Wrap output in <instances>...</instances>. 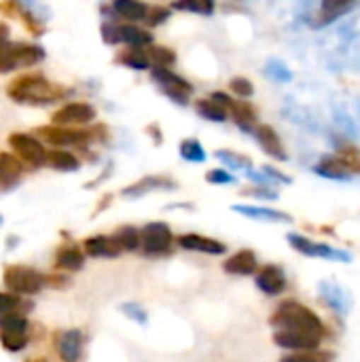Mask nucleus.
Returning a JSON list of instances; mask_svg holds the SVG:
<instances>
[{
  "instance_id": "42",
  "label": "nucleus",
  "mask_w": 360,
  "mask_h": 362,
  "mask_svg": "<svg viewBox=\"0 0 360 362\" xmlns=\"http://www.w3.org/2000/svg\"><path fill=\"white\" fill-rule=\"evenodd\" d=\"M0 344L8 352H21L28 346V335H0Z\"/></svg>"
},
{
  "instance_id": "8",
  "label": "nucleus",
  "mask_w": 360,
  "mask_h": 362,
  "mask_svg": "<svg viewBox=\"0 0 360 362\" xmlns=\"http://www.w3.org/2000/svg\"><path fill=\"white\" fill-rule=\"evenodd\" d=\"M8 146L13 148L15 157L25 161L28 165L38 168V165L47 163V148L42 146L40 140H36L30 134H19V132L11 134L8 136Z\"/></svg>"
},
{
  "instance_id": "48",
  "label": "nucleus",
  "mask_w": 360,
  "mask_h": 362,
  "mask_svg": "<svg viewBox=\"0 0 360 362\" xmlns=\"http://www.w3.org/2000/svg\"><path fill=\"white\" fill-rule=\"evenodd\" d=\"M210 100H212V102H216L219 106H223L225 110H229V106L233 104V100H231L227 93H223V91H214V93L210 95Z\"/></svg>"
},
{
  "instance_id": "12",
  "label": "nucleus",
  "mask_w": 360,
  "mask_h": 362,
  "mask_svg": "<svg viewBox=\"0 0 360 362\" xmlns=\"http://www.w3.org/2000/svg\"><path fill=\"white\" fill-rule=\"evenodd\" d=\"M255 284H257V288L261 293H265L269 297H276V295H282L286 291V274L278 265H265L257 274Z\"/></svg>"
},
{
  "instance_id": "23",
  "label": "nucleus",
  "mask_w": 360,
  "mask_h": 362,
  "mask_svg": "<svg viewBox=\"0 0 360 362\" xmlns=\"http://www.w3.org/2000/svg\"><path fill=\"white\" fill-rule=\"evenodd\" d=\"M314 172L323 178H329V180H350L352 174L344 168V163L335 157V155H329V157H323L316 165H314Z\"/></svg>"
},
{
  "instance_id": "39",
  "label": "nucleus",
  "mask_w": 360,
  "mask_h": 362,
  "mask_svg": "<svg viewBox=\"0 0 360 362\" xmlns=\"http://www.w3.org/2000/svg\"><path fill=\"white\" fill-rule=\"evenodd\" d=\"M331 361H333V354H331V352L314 350V352H295V354H289V356H284L280 362H331Z\"/></svg>"
},
{
  "instance_id": "4",
  "label": "nucleus",
  "mask_w": 360,
  "mask_h": 362,
  "mask_svg": "<svg viewBox=\"0 0 360 362\" xmlns=\"http://www.w3.org/2000/svg\"><path fill=\"white\" fill-rule=\"evenodd\" d=\"M45 59V49L28 42H6L0 47V72H13L23 66H34Z\"/></svg>"
},
{
  "instance_id": "19",
  "label": "nucleus",
  "mask_w": 360,
  "mask_h": 362,
  "mask_svg": "<svg viewBox=\"0 0 360 362\" xmlns=\"http://www.w3.org/2000/svg\"><path fill=\"white\" fill-rule=\"evenodd\" d=\"M233 212L255 218V221H265V223H293V216L282 212V210H274V208H261V206H233Z\"/></svg>"
},
{
  "instance_id": "40",
  "label": "nucleus",
  "mask_w": 360,
  "mask_h": 362,
  "mask_svg": "<svg viewBox=\"0 0 360 362\" xmlns=\"http://www.w3.org/2000/svg\"><path fill=\"white\" fill-rule=\"evenodd\" d=\"M129 320H134V322H138V325H149V314H146V310L142 308V305H138V303H123L121 308H119Z\"/></svg>"
},
{
  "instance_id": "14",
  "label": "nucleus",
  "mask_w": 360,
  "mask_h": 362,
  "mask_svg": "<svg viewBox=\"0 0 360 362\" xmlns=\"http://www.w3.org/2000/svg\"><path fill=\"white\" fill-rule=\"evenodd\" d=\"M178 246L185 248V250H193V252H204V255H225L227 246L214 238H206V235H199V233H185L178 238Z\"/></svg>"
},
{
  "instance_id": "17",
  "label": "nucleus",
  "mask_w": 360,
  "mask_h": 362,
  "mask_svg": "<svg viewBox=\"0 0 360 362\" xmlns=\"http://www.w3.org/2000/svg\"><path fill=\"white\" fill-rule=\"evenodd\" d=\"M83 250L91 259H117L121 255L119 244L115 242L112 235H93L87 238L83 244Z\"/></svg>"
},
{
  "instance_id": "25",
  "label": "nucleus",
  "mask_w": 360,
  "mask_h": 362,
  "mask_svg": "<svg viewBox=\"0 0 360 362\" xmlns=\"http://www.w3.org/2000/svg\"><path fill=\"white\" fill-rule=\"evenodd\" d=\"M117 38L119 42H127L129 47H144L153 42V34L149 30H142L138 25H117Z\"/></svg>"
},
{
  "instance_id": "46",
  "label": "nucleus",
  "mask_w": 360,
  "mask_h": 362,
  "mask_svg": "<svg viewBox=\"0 0 360 362\" xmlns=\"http://www.w3.org/2000/svg\"><path fill=\"white\" fill-rule=\"evenodd\" d=\"M242 193L250 197H259V199H278V193L272 191L269 187H252V189H244Z\"/></svg>"
},
{
  "instance_id": "1",
  "label": "nucleus",
  "mask_w": 360,
  "mask_h": 362,
  "mask_svg": "<svg viewBox=\"0 0 360 362\" xmlns=\"http://www.w3.org/2000/svg\"><path fill=\"white\" fill-rule=\"evenodd\" d=\"M272 327L284 333H297V335H308V337H325V322L316 312H312L308 305L299 301H284L276 308V312L269 318Z\"/></svg>"
},
{
  "instance_id": "32",
  "label": "nucleus",
  "mask_w": 360,
  "mask_h": 362,
  "mask_svg": "<svg viewBox=\"0 0 360 362\" xmlns=\"http://www.w3.org/2000/svg\"><path fill=\"white\" fill-rule=\"evenodd\" d=\"M115 242L119 244L121 252L127 250V252H134L140 248V231L136 227H121L115 235Z\"/></svg>"
},
{
  "instance_id": "15",
  "label": "nucleus",
  "mask_w": 360,
  "mask_h": 362,
  "mask_svg": "<svg viewBox=\"0 0 360 362\" xmlns=\"http://www.w3.org/2000/svg\"><path fill=\"white\" fill-rule=\"evenodd\" d=\"M252 134H255L259 146H261L269 157H274V159H278V161H286V159H289V155H286V151H284V146H282V140H280L278 132H276L272 125H257Z\"/></svg>"
},
{
  "instance_id": "9",
  "label": "nucleus",
  "mask_w": 360,
  "mask_h": 362,
  "mask_svg": "<svg viewBox=\"0 0 360 362\" xmlns=\"http://www.w3.org/2000/svg\"><path fill=\"white\" fill-rule=\"evenodd\" d=\"M95 108L87 102H68L59 110L53 112L51 121L57 127H72V125H87L95 119Z\"/></svg>"
},
{
  "instance_id": "2",
  "label": "nucleus",
  "mask_w": 360,
  "mask_h": 362,
  "mask_svg": "<svg viewBox=\"0 0 360 362\" xmlns=\"http://www.w3.org/2000/svg\"><path fill=\"white\" fill-rule=\"evenodd\" d=\"M6 93L17 104L42 106V104H51V102L62 100L66 95V89L47 81L40 74H23L8 85Z\"/></svg>"
},
{
  "instance_id": "45",
  "label": "nucleus",
  "mask_w": 360,
  "mask_h": 362,
  "mask_svg": "<svg viewBox=\"0 0 360 362\" xmlns=\"http://www.w3.org/2000/svg\"><path fill=\"white\" fill-rule=\"evenodd\" d=\"M261 174H263L269 182H284V185H291V182H293L291 176L282 174L280 170H276V168H272V165H263V168H261Z\"/></svg>"
},
{
  "instance_id": "5",
  "label": "nucleus",
  "mask_w": 360,
  "mask_h": 362,
  "mask_svg": "<svg viewBox=\"0 0 360 362\" xmlns=\"http://www.w3.org/2000/svg\"><path fill=\"white\" fill-rule=\"evenodd\" d=\"M151 76H153V81L159 85L161 93L168 95L172 102H176V104H180V106H187V104H189V98H191V93H193V85H191L187 78L178 76V74L172 72L170 68H153Z\"/></svg>"
},
{
  "instance_id": "30",
  "label": "nucleus",
  "mask_w": 360,
  "mask_h": 362,
  "mask_svg": "<svg viewBox=\"0 0 360 362\" xmlns=\"http://www.w3.org/2000/svg\"><path fill=\"white\" fill-rule=\"evenodd\" d=\"M344 168L354 176V174H360V148H356L354 144H342L337 148V155H335Z\"/></svg>"
},
{
  "instance_id": "34",
  "label": "nucleus",
  "mask_w": 360,
  "mask_h": 362,
  "mask_svg": "<svg viewBox=\"0 0 360 362\" xmlns=\"http://www.w3.org/2000/svg\"><path fill=\"white\" fill-rule=\"evenodd\" d=\"M180 157H182L185 161H191V163H204V161L208 159L204 146H202L197 140H193V138L180 142Z\"/></svg>"
},
{
  "instance_id": "16",
  "label": "nucleus",
  "mask_w": 360,
  "mask_h": 362,
  "mask_svg": "<svg viewBox=\"0 0 360 362\" xmlns=\"http://www.w3.org/2000/svg\"><path fill=\"white\" fill-rule=\"evenodd\" d=\"M320 341L323 339H318V337H308V335H297V333H284V331L274 333V344L278 348L291 350L293 354L295 352H314L320 348Z\"/></svg>"
},
{
  "instance_id": "18",
  "label": "nucleus",
  "mask_w": 360,
  "mask_h": 362,
  "mask_svg": "<svg viewBox=\"0 0 360 362\" xmlns=\"http://www.w3.org/2000/svg\"><path fill=\"white\" fill-rule=\"evenodd\" d=\"M257 265V255L252 250H238L223 263V269L231 276H252Z\"/></svg>"
},
{
  "instance_id": "44",
  "label": "nucleus",
  "mask_w": 360,
  "mask_h": 362,
  "mask_svg": "<svg viewBox=\"0 0 360 362\" xmlns=\"http://www.w3.org/2000/svg\"><path fill=\"white\" fill-rule=\"evenodd\" d=\"M206 180L212 182V185H233V182H236V176L229 174V172L223 170V168H214V170H210V172L206 174Z\"/></svg>"
},
{
  "instance_id": "26",
  "label": "nucleus",
  "mask_w": 360,
  "mask_h": 362,
  "mask_svg": "<svg viewBox=\"0 0 360 362\" xmlns=\"http://www.w3.org/2000/svg\"><path fill=\"white\" fill-rule=\"evenodd\" d=\"M112 11L117 17H123L129 21H142V19H146L149 6L144 2H134V0H117L112 4Z\"/></svg>"
},
{
  "instance_id": "50",
  "label": "nucleus",
  "mask_w": 360,
  "mask_h": 362,
  "mask_svg": "<svg viewBox=\"0 0 360 362\" xmlns=\"http://www.w3.org/2000/svg\"><path fill=\"white\" fill-rule=\"evenodd\" d=\"M149 132L153 134L155 144H161V132H159V127H157V125H149Z\"/></svg>"
},
{
  "instance_id": "29",
  "label": "nucleus",
  "mask_w": 360,
  "mask_h": 362,
  "mask_svg": "<svg viewBox=\"0 0 360 362\" xmlns=\"http://www.w3.org/2000/svg\"><path fill=\"white\" fill-rule=\"evenodd\" d=\"M195 110L202 119H208L212 123H223L227 121V110L223 106H219L212 100H197L195 102Z\"/></svg>"
},
{
  "instance_id": "7",
  "label": "nucleus",
  "mask_w": 360,
  "mask_h": 362,
  "mask_svg": "<svg viewBox=\"0 0 360 362\" xmlns=\"http://www.w3.org/2000/svg\"><path fill=\"white\" fill-rule=\"evenodd\" d=\"M172 229L166 223H149L140 231V246L146 257L168 255L172 248Z\"/></svg>"
},
{
  "instance_id": "28",
  "label": "nucleus",
  "mask_w": 360,
  "mask_h": 362,
  "mask_svg": "<svg viewBox=\"0 0 360 362\" xmlns=\"http://www.w3.org/2000/svg\"><path fill=\"white\" fill-rule=\"evenodd\" d=\"M123 66L132 68V70H146L151 66V59H149V51L140 49V47H129L125 49L119 57H117Z\"/></svg>"
},
{
  "instance_id": "38",
  "label": "nucleus",
  "mask_w": 360,
  "mask_h": 362,
  "mask_svg": "<svg viewBox=\"0 0 360 362\" xmlns=\"http://www.w3.org/2000/svg\"><path fill=\"white\" fill-rule=\"evenodd\" d=\"M265 74L272 81H276V83H289V81H293V72L280 59H269L267 66H265Z\"/></svg>"
},
{
  "instance_id": "10",
  "label": "nucleus",
  "mask_w": 360,
  "mask_h": 362,
  "mask_svg": "<svg viewBox=\"0 0 360 362\" xmlns=\"http://www.w3.org/2000/svg\"><path fill=\"white\" fill-rule=\"evenodd\" d=\"M38 136H42L49 144L55 146H76L89 142V134L72 127H57V125H42L36 129Z\"/></svg>"
},
{
  "instance_id": "43",
  "label": "nucleus",
  "mask_w": 360,
  "mask_h": 362,
  "mask_svg": "<svg viewBox=\"0 0 360 362\" xmlns=\"http://www.w3.org/2000/svg\"><path fill=\"white\" fill-rule=\"evenodd\" d=\"M170 15H172V8H168V6H153V8H149L144 21H146L149 25H161V23L168 21Z\"/></svg>"
},
{
  "instance_id": "6",
  "label": "nucleus",
  "mask_w": 360,
  "mask_h": 362,
  "mask_svg": "<svg viewBox=\"0 0 360 362\" xmlns=\"http://www.w3.org/2000/svg\"><path fill=\"white\" fill-rule=\"evenodd\" d=\"M289 244L299 252V255H306V257H312V259H327V261H337V263H352V255L346 252V250H339V248H333L329 244H318L306 235H299V233H289L286 235Z\"/></svg>"
},
{
  "instance_id": "51",
  "label": "nucleus",
  "mask_w": 360,
  "mask_h": 362,
  "mask_svg": "<svg viewBox=\"0 0 360 362\" xmlns=\"http://www.w3.org/2000/svg\"><path fill=\"white\" fill-rule=\"evenodd\" d=\"M25 362H47V361H45V358H28Z\"/></svg>"
},
{
  "instance_id": "41",
  "label": "nucleus",
  "mask_w": 360,
  "mask_h": 362,
  "mask_svg": "<svg viewBox=\"0 0 360 362\" xmlns=\"http://www.w3.org/2000/svg\"><path fill=\"white\" fill-rule=\"evenodd\" d=\"M229 87H231V91H233L236 95H240V98H252V95H255V85H252L248 78H244V76L231 78V81H229Z\"/></svg>"
},
{
  "instance_id": "22",
  "label": "nucleus",
  "mask_w": 360,
  "mask_h": 362,
  "mask_svg": "<svg viewBox=\"0 0 360 362\" xmlns=\"http://www.w3.org/2000/svg\"><path fill=\"white\" fill-rule=\"evenodd\" d=\"M229 112L236 121V125L242 132H255L257 127V112L250 106V102H242V100H233V104L229 106Z\"/></svg>"
},
{
  "instance_id": "13",
  "label": "nucleus",
  "mask_w": 360,
  "mask_h": 362,
  "mask_svg": "<svg viewBox=\"0 0 360 362\" xmlns=\"http://www.w3.org/2000/svg\"><path fill=\"white\" fill-rule=\"evenodd\" d=\"M170 189H176V182L168 176H144L142 180L125 187L121 191L123 197L127 199H138V197H144L153 191H170Z\"/></svg>"
},
{
  "instance_id": "35",
  "label": "nucleus",
  "mask_w": 360,
  "mask_h": 362,
  "mask_svg": "<svg viewBox=\"0 0 360 362\" xmlns=\"http://www.w3.org/2000/svg\"><path fill=\"white\" fill-rule=\"evenodd\" d=\"M216 159L223 161L231 170H244V172L252 170V161L240 153H233V151H216Z\"/></svg>"
},
{
  "instance_id": "37",
  "label": "nucleus",
  "mask_w": 360,
  "mask_h": 362,
  "mask_svg": "<svg viewBox=\"0 0 360 362\" xmlns=\"http://www.w3.org/2000/svg\"><path fill=\"white\" fill-rule=\"evenodd\" d=\"M149 59L155 64V68H168L176 62V53L168 47H153L149 49Z\"/></svg>"
},
{
  "instance_id": "27",
  "label": "nucleus",
  "mask_w": 360,
  "mask_h": 362,
  "mask_svg": "<svg viewBox=\"0 0 360 362\" xmlns=\"http://www.w3.org/2000/svg\"><path fill=\"white\" fill-rule=\"evenodd\" d=\"M47 163L53 170H59V172H76L81 168V161L70 151H49L47 153Z\"/></svg>"
},
{
  "instance_id": "11",
  "label": "nucleus",
  "mask_w": 360,
  "mask_h": 362,
  "mask_svg": "<svg viewBox=\"0 0 360 362\" xmlns=\"http://www.w3.org/2000/svg\"><path fill=\"white\" fill-rule=\"evenodd\" d=\"M83 346H85V335L79 329L62 331L55 337V348H57V354H59L62 362H81Z\"/></svg>"
},
{
  "instance_id": "3",
  "label": "nucleus",
  "mask_w": 360,
  "mask_h": 362,
  "mask_svg": "<svg viewBox=\"0 0 360 362\" xmlns=\"http://www.w3.org/2000/svg\"><path fill=\"white\" fill-rule=\"evenodd\" d=\"M2 282L8 288V293H13L17 297H30L45 288L47 278L28 265H11L4 269Z\"/></svg>"
},
{
  "instance_id": "49",
  "label": "nucleus",
  "mask_w": 360,
  "mask_h": 362,
  "mask_svg": "<svg viewBox=\"0 0 360 362\" xmlns=\"http://www.w3.org/2000/svg\"><path fill=\"white\" fill-rule=\"evenodd\" d=\"M8 34H11V30H8V25L0 21V47H4V45L8 42Z\"/></svg>"
},
{
  "instance_id": "47",
  "label": "nucleus",
  "mask_w": 360,
  "mask_h": 362,
  "mask_svg": "<svg viewBox=\"0 0 360 362\" xmlns=\"http://www.w3.org/2000/svg\"><path fill=\"white\" fill-rule=\"evenodd\" d=\"M102 40L108 42V45H117V42H119V38H117V23L106 21V23L102 25Z\"/></svg>"
},
{
  "instance_id": "31",
  "label": "nucleus",
  "mask_w": 360,
  "mask_h": 362,
  "mask_svg": "<svg viewBox=\"0 0 360 362\" xmlns=\"http://www.w3.org/2000/svg\"><path fill=\"white\" fill-rule=\"evenodd\" d=\"M30 310V303L23 301L21 297L13 293H0V316H11V314H21Z\"/></svg>"
},
{
  "instance_id": "21",
  "label": "nucleus",
  "mask_w": 360,
  "mask_h": 362,
  "mask_svg": "<svg viewBox=\"0 0 360 362\" xmlns=\"http://www.w3.org/2000/svg\"><path fill=\"white\" fill-rule=\"evenodd\" d=\"M55 265L64 272H79L85 265V252L79 250L74 244H64L55 252Z\"/></svg>"
},
{
  "instance_id": "52",
  "label": "nucleus",
  "mask_w": 360,
  "mask_h": 362,
  "mask_svg": "<svg viewBox=\"0 0 360 362\" xmlns=\"http://www.w3.org/2000/svg\"><path fill=\"white\" fill-rule=\"evenodd\" d=\"M2 223H4V218H2V216H0V225H2Z\"/></svg>"
},
{
  "instance_id": "36",
  "label": "nucleus",
  "mask_w": 360,
  "mask_h": 362,
  "mask_svg": "<svg viewBox=\"0 0 360 362\" xmlns=\"http://www.w3.org/2000/svg\"><path fill=\"white\" fill-rule=\"evenodd\" d=\"M172 8L199 13V15H210L214 11V2H210V0H180V2H174Z\"/></svg>"
},
{
  "instance_id": "24",
  "label": "nucleus",
  "mask_w": 360,
  "mask_h": 362,
  "mask_svg": "<svg viewBox=\"0 0 360 362\" xmlns=\"http://www.w3.org/2000/svg\"><path fill=\"white\" fill-rule=\"evenodd\" d=\"M21 174H23V168L19 159L11 153H0V185L13 187L21 180Z\"/></svg>"
},
{
  "instance_id": "20",
  "label": "nucleus",
  "mask_w": 360,
  "mask_h": 362,
  "mask_svg": "<svg viewBox=\"0 0 360 362\" xmlns=\"http://www.w3.org/2000/svg\"><path fill=\"white\" fill-rule=\"evenodd\" d=\"M359 2H342V0H325L320 4V13H318V19H314V25L316 28H323V25H329L331 21L339 19L342 15L350 13L352 8H356Z\"/></svg>"
},
{
  "instance_id": "33",
  "label": "nucleus",
  "mask_w": 360,
  "mask_h": 362,
  "mask_svg": "<svg viewBox=\"0 0 360 362\" xmlns=\"http://www.w3.org/2000/svg\"><path fill=\"white\" fill-rule=\"evenodd\" d=\"M28 320L21 314L0 316V335H25Z\"/></svg>"
}]
</instances>
